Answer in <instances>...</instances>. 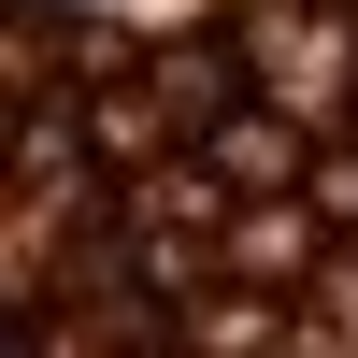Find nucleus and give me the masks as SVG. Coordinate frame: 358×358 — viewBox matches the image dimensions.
Masks as SVG:
<instances>
[{
    "instance_id": "f257e3e1",
    "label": "nucleus",
    "mask_w": 358,
    "mask_h": 358,
    "mask_svg": "<svg viewBox=\"0 0 358 358\" xmlns=\"http://www.w3.org/2000/svg\"><path fill=\"white\" fill-rule=\"evenodd\" d=\"M315 201H330V215H358V158H330V172H315Z\"/></svg>"
}]
</instances>
